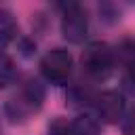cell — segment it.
Listing matches in <instances>:
<instances>
[{
	"label": "cell",
	"instance_id": "cell-1",
	"mask_svg": "<svg viewBox=\"0 0 135 135\" xmlns=\"http://www.w3.org/2000/svg\"><path fill=\"white\" fill-rule=\"evenodd\" d=\"M82 68L95 80H103L112 74L114 68V53L105 42H91L82 51Z\"/></svg>",
	"mask_w": 135,
	"mask_h": 135
},
{
	"label": "cell",
	"instance_id": "cell-2",
	"mask_svg": "<svg viewBox=\"0 0 135 135\" xmlns=\"http://www.w3.org/2000/svg\"><path fill=\"white\" fill-rule=\"evenodd\" d=\"M72 63H74V59H72L70 51H65V49H53V51H49L42 57L40 72H42V76L49 82L63 84L70 78V74H72Z\"/></svg>",
	"mask_w": 135,
	"mask_h": 135
},
{
	"label": "cell",
	"instance_id": "cell-3",
	"mask_svg": "<svg viewBox=\"0 0 135 135\" xmlns=\"http://www.w3.org/2000/svg\"><path fill=\"white\" fill-rule=\"evenodd\" d=\"M89 32V23H86V13L80 8L78 2H70L63 11V19H61V34L68 42L72 44H80L86 38Z\"/></svg>",
	"mask_w": 135,
	"mask_h": 135
},
{
	"label": "cell",
	"instance_id": "cell-4",
	"mask_svg": "<svg viewBox=\"0 0 135 135\" xmlns=\"http://www.w3.org/2000/svg\"><path fill=\"white\" fill-rule=\"evenodd\" d=\"M95 110L103 122L108 124L118 122L124 114V97L116 91H103L101 95L95 97Z\"/></svg>",
	"mask_w": 135,
	"mask_h": 135
},
{
	"label": "cell",
	"instance_id": "cell-5",
	"mask_svg": "<svg viewBox=\"0 0 135 135\" xmlns=\"http://www.w3.org/2000/svg\"><path fill=\"white\" fill-rule=\"evenodd\" d=\"M70 122H72V135H99V122L89 114H80Z\"/></svg>",
	"mask_w": 135,
	"mask_h": 135
},
{
	"label": "cell",
	"instance_id": "cell-6",
	"mask_svg": "<svg viewBox=\"0 0 135 135\" xmlns=\"http://www.w3.org/2000/svg\"><path fill=\"white\" fill-rule=\"evenodd\" d=\"M17 36V21L8 11H0V49H4Z\"/></svg>",
	"mask_w": 135,
	"mask_h": 135
},
{
	"label": "cell",
	"instance_id": "cell-7",
	"mask_svg": "<svg viewBox=\"0 0 135 135\" xmlns=\"http://www.w3.org/2000/svg\"><path fill=\"white\" fill-rule=\"evenodd\" d=\"M15 80V63L8 55L0 53V86H8Z\"/></svg>",
	"mask_w": 135,
	"mask_h": 135
},
{
	"label": "cell",
	"instance_id": "cell-8",
	"mask_svg": "<svg viewBox=\"0 0 135 135\" xmlns=\"http://www.w3.org/2000/svg\"><path fill=\"white\" fill-rule=\"evenodd\" d=\"M49 135H72V122L68 118H55L49 124Z\"/></svg>",
	"mask_w": 135,
	"mask_h": 135
},
{
	"label": "cell",
	"instance_id": "cell-9",
	"mask_svg": "<svg viewBox=\"0 0 135 135\" xmlns=\"http://www.w3.org/2000/svg\"><path fill=\"white\" fill-rule=\"evenodd\" d=\"M122 133L124 135H135V108L122 118Z\"/></svg>",
	"mask_w": 135,
	"mask_h": 135
},
{
	"label": "cell",
	"instance_id": "cell-10",
	"mask_svg": "<svg viewBox=\"0 0 135 135\" xmlns=\"http://www.w3.org/2000/svg\"><path fill=\"white\" fill-rule=\"evenodd\" d=\"M127 82H129V86L135 91V59L129 63V68H127Z\"/></svg>",
	"mask_w": 135,
	"mask_h": 135
}]
</instances>
